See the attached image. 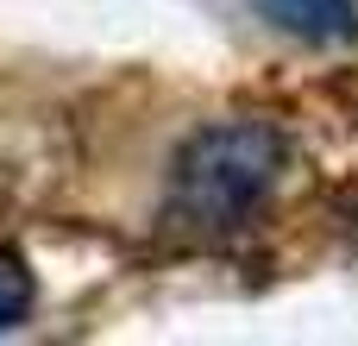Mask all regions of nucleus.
Instances as JSON below:
<instances>
[{
	"instance_id": "obj_1",
	"label": "nucleus",
	"mask_w": 358,
	"mask_h": 346,
	"mask_svg": "<svg viewBox=\"0 0 358 346\" xmlns=\"http://www.w3.org/2000/svg\"><path fill=\"white\" fill-rule=\"evenodd\" d=\"M283 170H289V139L277 126L214 120L176 145L157 214L182 240H227L277 195Z\"/></svg>"
},
{
	"instance_id": "obj_2",
	"label": "nucleus",
	"mask_w": 358,
	"mask_h": 346,
	"mask_svg": "<svg viewBox=\"0 0 358 346\" xmlns=\"http://www.w3.org/2000/svg\"><path fill=\"white\" fill-rule=\"evenodd\" d=\"M264 13H271L277 25H289V32H302V38H321V44L358 32L352 0H264Z\"/></svg>"
},
{
	"instance_id": "obj_3",
	"label": "nucleus",
	"mask_w": 358,
	"mask_h": 346,
	"mask_svg": "<svg viewBox=\"0 0 358 346\" xmlns=\"http://www.w3.org/2000/svg\"><path fill=\"white\" fill-rule=\"evenodd\" d=\"M31 296H38V284H31L25 258L19 252H0V334H13L31 315Z\"/></svg>"
}]
</instances>
